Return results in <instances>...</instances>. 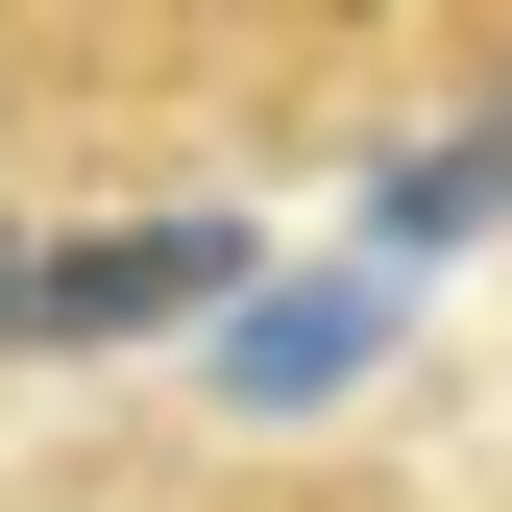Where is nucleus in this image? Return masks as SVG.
<instances>
[{"instance_id":"f257e3e1","label":"nucleus","mask_w":512,"mask_h":512,"mask_svg":"<svg viewBox=\"0 0 512 512\" xmlns=\"http://www.w3.org/2000/svg\"><path fill=\"white\" fill-rule=\"evenodd\" d=\"M220 269H244L220 220H122V244H49V269H25V342H147V317H196Z\"/></svg>"},{"instance_id":"f03ea898","label":"nucleus","mask_w":512,"mask_h":512,"mask_svg":"<svg viewBox=\"0 0 512 512\" xmlns=\"http://www.w3.org/2000/svg\"><path fill=\"white\" fill-rule=\"evenodd\" d=\"M342 366H366V293H244V317H220V391H244V415H317Z\"/></svg>"},{"instance_id":"7ed1b4c3","label":"nucleus","mask_w":512,"mask_h":512,"mask_svg":"<svg viewBox=\"0 0 512 512\" xmlns=\"http://www.w3.org/2000/svg\"><path fill=\"white\" fill-rule=\"evenodd\" d=\"M488 196H512V122H439V147H391V220H415V244H464Z\"/></svg>"},{"instance_id":"20e7f679","label":"nucleus","mask_w":512,"mask_h":512,"mask_svg":"<svg viewBox=\"0 0 512 512\" xmlns=\"http://www.w3.org/2000/svg\"><path fill=\"white\" fill-rule=\"evenodd\" d=\"M25 269H49V244H0V317H25Z\"/></svg>"}]
</instances>
